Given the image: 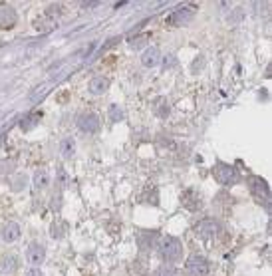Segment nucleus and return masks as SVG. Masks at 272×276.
Listing matches in <instances>:
<instances>
[{
	"instance_id": "15",
	"label": "nucleus",
	"mask_w": 272,
	"mask_h": 276,
	"mask_svg": "<svg viewBox=\"0 0 272 276\" xmlns=\"http://www.w3.org/2000/svg\"><path fill=\"white\" fill-rule=\"evenodd\" d=\"M60 151H62V155L66 159H70L74 155V151H76V141L72 137H66L62 143H60Z\"/></svg>"
},
{
	"instance_id": "19",
	"label": "nucleus",
	"mask_w": 272,
	"mask_h": 276,
	"mask_svg": "<svg viewBox=\"0 0 272 276\" xmlns=\"http://www.w3.org/2000/svg\"><path fill=\"white\" fill-rule=\"evenodd\" d=\"M203 64H205V58H197V60H195V66H193V72L201 70V68H203Z\"/></svg>"
},
{
	"instance_id": "20",
	"label": "nucleus",
	"mask_w": 272,
	"mask_h": 276,
	"mask_svg": "<svg viewBox=\"0 0 272 276\" xmlns=\"http://www.w3.org/2000/svg\"><path fill=\"white\" fill-rule=\"evenodd\" d=\"M26 276H44V274H42L38 268H32V270H28V272H26Z\"/></svg>"
},
{
	"instance_id": "6",
	"label": "nucleus",
	"mask_w": 272,
	"mask_h": 276,
	"mask_svg": "<svg viewBox=\"0 0 272 276\" xmlns=\"http://www.w3.org/2000/svg\"><path fill=\"white\" fill-rule=\"evenodd\" d=\"M78 127L85 133H96L100 129V119L96 113H82L78 117Z\"/></svg>"
},
{
	"instance_id": "10",
	"label": "nucleus",
	"mask_w": 272,
	"mask_h": 276,
	"mask_svg": "<svg viewBox=\"0 0 272 276\" xmlns=\"http://www.w3.org/2000/svg\"><path fill=\"white\" fill-rule=\"evenodd\" d=\"M161 62V52L157 50V48H147L145 52H143V56H141V64L143 66H147V68H153V66H157Z\"/></svg>"
},
{
	"instance_id": "12",
	"label": "nucleus",
	"mask_w": 272,
	"mask_h": 276,
	"mask_svg": "<svg viewBox=\"0 0 272 276\" xmlns=\"http://www.w3.org/2000/svg\"><path fill=\"white\" fill-rule=\"evenodd\" d=\"M181 201H183V205H185L189 211L201 209V197L195 193V189H187V191L183 193V197H181Z\"/></svg>"
},
{
	"instance_id": "11",
	"label": "nucleus",
	"mask_w": 272,
	"mask_h": 276,
	"mask_svg": "<svg viewBox=\"0 0 272 276\" xmlns=\"http://www.w3.org/2000/svg\"><path fill=\"white\" fill-rule=\"evenodd\" d=\"M40 119H42V111H40V109H34V111H30V113H26V115L22 117V121H20V127H22L24 131H28V129L36 127Z\"/></svg>"
},
{
	"instance_id": "4",
	"label": "nucleus",
	"mask_w": 272,
	"mask_h": 276,
	"mask_svg": "<svg viewBox=\"0 0 272 276\" xmlns=\"http://www.w3.org/2000/svg\"><path fill=\"white\" fill-rule=\"evenodd\" d=\"M219 223L215 219H203L201 223L195 225V234L203 240H209V238H215V234L219 233Z\"/></svg>"
},
{
	"instance_id": "2",
	"label": "nucleus",
	"mask_w": 272,
	"mask_h": 276,
	"mask_svg": "<svg viewBox=\"0 0 272 276\" xmlns=\"http://www.w3.org/2000/svg\"><path fill=\"white\" fill-rule=\"evenodd\" d=\"M213 177H215L217 183H221V185H225V187H229V185H236V183L240 181L238 171H236L232 165L223 163V161L215 163V167H213Z\"/></svg>"
},
{
	"instance_id": "14",
	"label": "nucleus",
	"mask_w": 272,
	"mask_h": 276,
	"mask_svg": "<svg viewBox=\"0 0 272 276\" xmlns=\"http://www.w3.org/2000/svg\"><path fill=\"white\" fill-rule=\"evenodd\" d=\"M107 87H109V80L107 78H94L92 82H89V94L100 96V94H104Z\"/></svg>"
},
{
	"instance_id": "16",
	"label": "nucleus",
	"mask_w": 272,
	"mask_h": 276,
	"mask_svg": "<svg viewBox=\"0 0 272 276\" xmlns=\"http://www.w3.org/2000/svg\"><path fill=\"white\" fill-rule=\"evenodd\" d=\"M48 183H50V175H48L46 171H38V173L34 175V187H36V189L44 191V189L48 187Z\"/></svg>"
},
{
	"instance_id": "7",
	"label": "nucleus",
	"mask_w": 272,
	"mask_h": 276,
	"mask_svg": "<svg viewBox=\"0 0 272 276\" xmlns=\"http://www.w3.org/2000/svg\"><path fill=\"white\" fill-rule=\"evenodd\" d=\"M16 20H18V16H16V10L12 6H8V4L0 6V28L8 30L16 24Z\"/></svg>"
},
{
	"instance_id": "3",
	"label": "nucleus",
	"mask_w": 272,
	"mask_h": 276,
	"mask_svg": "<svg viewBox=\"0 0 272 276\" xmlns=\"http://www.w3.org/2000/svg\"><path fill=\"white\" fill-rule=\"evenodd\" d=\"M185 272H187V276H205V274L209 272V262H207V258L201 256V255L189 256L187 262H185Z\"/></svg>"
},
{
	"instance_id": "13",
	"label": "nucleus",
	"mask_w": 272,
	"mask_h": 276,
	"mask_svg": "<svg viewBox=\"0 0 272 276\" xmlns=\"http://www.w3.org/2000/svg\"><path fill=\"white\" fill-rule=\"evenodd\" d=\"M2 238H4L6 242H14V240H18V238H20V227H18V223L8 221V223L2 227Z\"/></svg>"
},
{
	"instance_id": "1",
	"label": "nucleus",
	"mask_w": 272,
	"mask_h": 276,
	"mask_svg": "<svg viewBox=\"0 0 272 276\" xmlns=\"http://www.w3.org/2000/svg\"><path fill=\"white\" fill-rule=\"evenodd\" d=\"M157 251H159V256L167 262H179L183 258V244L173 236H163L157 244Z\"/></svg>"
},
{
	"instance_id": "5",
	"label": "nucleus",
	"mask_w": 272,
	"mask_h": 276,
	"mask_svg": "<svg viewBox=\"0 0 272 276\" xmlns=\"http://www.w3.org/2000/svg\"><path fill=\"white\" fill-rule=\"evenodd\" d=\"M193 14H195V8L193 6H183V8H179V10H175L171 16H169V24L171 26H185V24H189L191 20H193Z\"/></svg>"
},
{
	"instance_id": "17",
	"label": "nucleus",
	"mask_w": 272,
	"mask_h": 276,
	"mask_svg": "<svg viewBox=\"0 0 272 276\" xmlns=\"http://www.w3.org/2000/svg\"><path fill=\"white\" fill-rule=\"evenodd\" d=\"M153 276H179V274H177V270L171 268V266H161V268L155 270Z\"/></svg>"
},
{
	"instance_id": "18",
	"label": "nucleus",
	"mask_w": 272,
	"mask_h": 276,
	"mask_svg": "<svg viewBox=\"0 0 272 276\" xmlns=\"http://www.w3.org/2000/svg\"><path fill=\"white\" fill-rule=\"evenodd\" d=\"M111 121H119V119H124V113H122V107H117V106H111Z\"/></svg>"
},
{
	"instance_id": "9",
	"label": "nucleus",
	"mask_w": 272,
	"mask_h": 276,
	"mask_svg": "<svg viewBox=\"0 0 272 276\" xmlns=\"http://www.w3.org/2000/svg\"><path fill=\"white\" fill-rule=\"evenodd\" d=\"M28 256V262H32V264H42L44 262V255H46V251H44V247L40 242H32L28 247V253H26Z\"/></svg>"
},
{
	"instance_id": "8",
	"label": "nucleus",
	"mask_w": 272,
	"mask_h": 276,
	"mask_svg": "<svg viewBox=\"0 0 272 276\" xmlns=\"http://www.w3.org/2000/svg\"><path fill=\"white\" fill-rule=\"evenodd\" d=\"M251 189H252V193H254L258 199L268 201V197H270V187H268V183H266L264 179L252 177V179H251Z\"/></svg>"
}]
</instances>
